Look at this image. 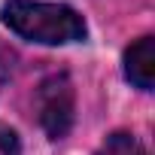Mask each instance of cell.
<instances>
[{
  "mask_svg": "<svg viewBox=\"0 0 155 155\" xmlns=\"http://www.w3.org/2000/svg\"><path fill=\"white\" fill-rule=\"evenodd\" d=\"M3 25L21 40L43 46H67L82 43L88 37L85 18L73 6L46 3V0H9L3 3Z\"/></svg>",
  "mask_w": 155,
  "mask_h": 155,
  "instance_id": "1",
  "label": "cell"
},
{
  "mask_svg": "<svg viewBox=\"0 0 155 155\" xmlns=\"http://www.w3.org/2000/svg\"><path fill=\"white\" fill-rule=\"evenodd\" d=\"M37 113H40V125L52 140L67 137V131L73 128V116H76V94H73V82L67 73L49 76L37 88Z\"/></svg>",
  "mask_w": 155,
  "mask_h": 155,
  "instance_id": "2",
  "label": "cell"
},
{
  "mask_svg": "<svg viewBox=\"0 0 155 155\" xmlns=\"http://www.w3.org/2000/svg\"><path fill=\"white\" fill-rule=\"evenodd\" d=\"M125 79L140 91H152V82H155V37H140L125 49Z\"/></svg>",
  "mask_w": 155,
  "mask_h": 155,
  "instance_id": "3",
  "label": "cell"
},
{
  "mask_svg": "<svg viewBox=\"0 0 155 155\" xmlns=\"http://www.w3.org/2000/svg\"><path fill=\"white\" fill-rule=\"evenodd\" d=\"M94 155H149V152L143 149V143H140L131 131H113V134L97 146Z\"/></svg>",
  "mask_w": 155,
  "mask_h": 155,
  "instance_id": "4",
  "label": "cell"
},
{
  "mask_svg": "<svg viewBox=\"0 0 155 155\" xmlns=\"http://www.w3.org/2000/svg\"><path fill=\"white\" fill-rule=\"evenodd\" d=\"M0 152L3 155H18L21 146H18V134L6 125H0Z\"/></svg>",
  "mask_w": 155,
  "mask_h": 155,
  "instance_id": "5",
  "label": "cell"
}]
</instances>
